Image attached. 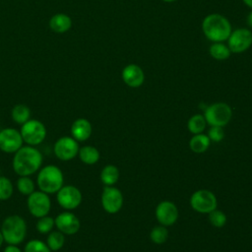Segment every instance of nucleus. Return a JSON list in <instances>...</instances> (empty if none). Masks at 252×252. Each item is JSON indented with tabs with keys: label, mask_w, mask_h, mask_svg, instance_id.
Segmentation results:
<instances>
[{
	"label": "nucleus",
	"mask_w": 252,
	"mask_h": 252,
	"mask_svg": "<svg viewBox=\"0 0 252 252\" xmlns=\"http://www.w3.org/2000/svg\"><path fill=\"white\" fill-rule=\"evenodd\" d=\"M72 26V21L69 16L65 14H56L52 16L49 21L50 29L55 32H65Z\"/></svg>",
	"instance_id": "18"
},
{
	"label": "nucleus",
	"mask_w": 252,
	"mask_h": 252,
	"mask_svg": "<svg viewBox=\"0 0 252 252\" xmlns=\"http://www.w3.org/2000/svg\"><path fill=\"white\" fill-rule=\"evenodd\" d=\"M122 79L127 86L131 88H138L144 83L145 74L141 67L136 64H130L123 69Z\"/></svg>",
	"instance_id": "16"
},
{
	"label": "nucleus",
	"mask_w": 252,
	"mask_h": 252,
	"mask_svg": "<svg viewBox=\"0 0 252 252\" xmlns=\"http://www.w3.org/2000/svg\"><path fill=\"white\" fill-rule=\"evenodd\" d=\"M17 188L21 194L29 196L34 191V183L29 176H21L17 181Z\"/></svg>",
	"instance_id": "26"
},
{
	"label": "nucleus",
	"mask_w": 252,
	"mask_h": 252,
	"mask_svg": "<svg viewBox=\"0 0 252 252\" xmlns=\"http://www.w3.org/2000/svg\"><path fill=\"white\" fill-rule=\"evenodd\" d=\"M3 252H22V250L17 246V245H12V244H9Z\"/></svg>",
	"instance_id": "33"
},
{
	"label": "nucleus",
	"mask_w": 252,
	"mask_h": 252,
	"mask_svg": "<svg viewBox=\"0 0 252 252\" xmlns=\"http://www.w3.org/2000/svg\"><path fill=\"white\" fill-rule=\"evenodd\" d=\"M51 250L47 246L46 243L38 240V239H32L30 240L26 246L24 252H50Z\"/></svg>",
	"instance_id": "29"
},
{
	"label": "nucleus",
	"mask_w": 252,
	"mask_h": 252,
	"mask_svg": "<svg viewBox=\"0 0 252 252\" xmlns=\"http://www.w3.org/2000/svg\"><path fill=\"white\" fill-rule=\"evenodd\" d=\"M206 127V119L201 114L192 116L188 121V129L193 134H201Z\"/></svg>",
	"instance_id": "25"
},
{
	"label": "nucleus",
	"mask_w": 252,
	"mask_h": 252,
	"mask_svg": "<svg viewBox=\"0 0 252 252\" xmlns=\"http://www.w3.org/2000/svg\"><path fill=\"white\" fill-rule=\"evenodd\" d=\"M164 2H174L175 0H163Z\"/></svg>",
	"instance_id": "37"
},
{
	"label": "nucleus",
	"mask_w": 252,
	"mask_h": 252,
	"mask_svg": "<svg viewBox=\"0 0 252 252\" xmlns=\"http://www.w3.org/2000/svg\"><path fill=\"white\" fill-rule=\"evenodd\" d=\"M55 225V220L53 218L44 216L41 218H38V220L36 222V230L41 234H47L50 231H52V228Z\"/></svg>",
	"instance_id": "27"
},
{
	"label": "nucleus",
	"mask_w": 252,
	"mask_h": 252,
	"mask_svg": "<svg viewBox=\"0 0 252 252\" xmlns=\"http://www.w3.org/2000/svg\"><path fill=\"white\" fill-rule=\"evenodd\" d=\"M21 132L15 128H4L0 131V150L4 153H16L23 147Z\"/></svg>",
	"instance_id": "10"
},
{
	"label": "nucleus",
	"mask_w": 252,
	"mask_h": 252,
	"mask_svg": "<svg viewBox=\"0 0 252 252\" xmlns=\"http://www.w3.org/2000/svg\"><path fill=\"white\" fill-rule=\"evenodd\" d=\"M224 132L220 126H212L209 130V139L214 142H220L223 139Z\"/></svg>",
	"instance_id": "32"
},
{
	"label": "nucleus",
	"mask_w": 252,
	"mask_h": 252,
	"mask_svg": "<svg viewBox=\"0 0 252 252\" xmlns=\"http://www.w3.org/2000/svg\"><path fill=\"white\" fill-rule=\"evenodd\" d=\"M168 237V232L163 226H157L151 232V239L158 244H161L166 241Z\"/></svg>",
	"instance_id": "30"
},
{
	"label": "nucleus",
	"mask_w": 252,
	"mask_h": 252,
	"mask_svg": "<svg viewBox=\"0 0 252 252\" xmlns=\"http://www.w3.org/2000/svg\"><path fill=\"white\" fill-rule=\"evenodd\" d=\"M101 204L103 209L109 214L117 213L123 204V197L121 192L111 186L103 188L101 195Z\"/></svg>",
	"instance_id": "13"
},
{
	"label": "nucleus",
	"mask_w": 252,
	"mask_h": 252,
	"mask_svg": "<svg viewBox=\"0 0 252 252\" xmlns=\"http://www.w3.org/2000/svg\"><path fill=\"white\" fill-rule=\"evenodd\" d=\"M232 112L231 108L224 102H217L208 106L205 111V119L212 126H224L230 118Z\"/></svg>",
	"instance_id": "6"
},
{
	"label": "nucleus",
	"mask_w": 252,
	"mask_h": 252,
	"mask_svg": "<svg viewBox=\"0 0 252 252\" xmlns=\"http://www.w3.org/2000/svg\"><path fill=\"white\" fill-rule=\"evenodd\" d=\"M247 23L248 25L252 28V11L250 12V14L248 15V18H247Z\"/></svg>",
	"instance_id": "34"
},
{
	"label": "nucleus",
	"mask_w": 252,
	"mask_h": 252,
	"mask_svg": "<svg viewBox=\"0 0 252 252\" xmlns=\"http://www.w3.org/2000/svg\"><path fill=\"white\" fill-rule=\"evenodd\" d=\"M190 149L197 154L204 153L210 146V139L208 136L203 134H196L189 143Z\"/></svg>",
	"instance_id": "20"
},
{
	"label": "nucleus",
	"mask_w": 252,
	"mask_h": 252,
	"mask_svg": "<svg viewBox=\"0 0 252 252\" xmlns=\"http://www.w3.org/2000/svg\"><path fill=\"white\" fill-rule=\"evenodd\" d=\"M65 242L64 234L59 230H52L48 233L46 244L51 251L60 250Z\"/></svg>",
	"instance_id": "22"
},
{
	"label": "nucleus",
	"mask_w": 252,
	"mask_h": 252,
	"mask_svg": "<svg viewBox=\"0 0 252 252\" xmlns=\"http://www.w3.org/2000/svg\"><path fill=\"white\" fill-rule=\"evenodd\" d=\"M42 163L40 152L33 146H23L13 158V169L20 176H30L37 171Z\"/></svg>",
	"instance_id": "1"
},
{
	"label": "nucleus",
	"mask_w": 252,
	"mask_h": 252,
	"mask_svg": "<svg viewBox=\"0 0 252 252\" xmlns=\"http://www.w3.org/2000/svg\"><path fill=\"white\" fill-rule=\"evenodd\" d=\"M31 117V110L25 104H17L12 109V118L18 124L23 125Z\"/></svg>",
	"instance_id": "21"
},
{
	"label": "nucleus",
	"mask_w": 252,
	"mask_h": 252,
	"mask_svg": "<svg viewBox=\"0 0 252 252\" xmlns=\"http://www.w3.org/2000/svg\"><path fill=\"white\" fill-rule=\"evenodd\" d=\"M209 220L211 221V223L214 225V226H217V227H221L224 225V223L226 222V217L225 215L220 212V211H218V210H214L210 213V216H209Z\"/></svg>",
	"instance_id": "31"
},
{
	"label": "nucleus",
	"mask_w": 252,
	"mask_h": 252,
	"mask_svg": "<svg viewBox=\"0 0 252 252\" xmlns=\"http://www.w3.org/2000/svg\"><path fill=\"white\" fill-rule=\"evenodd\" d=\"M202 30L208 39L214 42H222L228 38L231 32V26L223 16L211 14L203 20Z\"/></svg>",
	"instance_id": "2"
},
{
	"label": "nucleus",
	"mask_w": 252,
	"mask_h": 252,
	"mask_svg": "<svg viewBox=\"0 0 252 252\" xmlns=\"http://www.w3.org/2000/svg\"><path fill=\"white\" fill-rule=\"evenodd\" d=\"M3 242H4V239H3V236H2V233H1V230H0V247H1Z\"/></svg>",
	"instance_id": "36"
},
{
	"label": "nucleus",
	"mask_w": 252,
	"mask_h": 252,
	"mask_svg": "<svg viewBox=\"0 0 252 252\" xmlns=\"http://www.w3.org/2000/svg\"><path fill=\"white\" fill-rule=\"evenodd\" d=\"M191 207L199 213H211L216 210L218 202L216 196L208 190L196 191L190 199Z\"/></svg>",
	"instance_id": "8"
},
{
	"label": "nucleus",
	"mask_w": 252,
	"mask_h": 252,
	"mask_svg": "<svg viewBox=\"0 0 252 252\" xmlns=\"http://www.w3.org/2000/svg\"><path fill=\"white\" fill-rule=\"evenodd\" d=\"M57 202L65 210H74L82 202V193L73 185L62 186L57 192Z\"/></svg>",
	"instance_id": "12"
},
{
	"label": "nucleus",
	"mask_w": 252,
	"mask_h": 252,
	"mask_svg": "<svg viewBox=\"0 0 252 252\" xmlns=\"http://www.w3.org/2000/svg\"><path fill=\"white\" fill-rule=\"evenodd\" d=\"M14 191L13 184L10 179L5 176H0V201L8 200Z\"/></svg>",
	"instance_id": "28"
},
{
	"label": "nucleus",
	"mask_w": 252,
	"mask_h": 252,
	"mask_svg": "<svg viewBox=\"0 0 252 252\" xmlns=\"http://www.w3.org/2000/svg\"><path fill=\"white\" fill-rule=\"evenodd\" d=\"M227 43L230 52H244L252 44V32L247 29H237L230 32L227 38Z\"/></svg>",
	"instance_id": "9"
},
{
	"label": "nucleus",
	"mask_w": 252,
	"mask_h": 252,
	"mask_svg": "<svg viewBox=\"0 0 252 252\" xmlns=\"http://www.w3.org/2000/svg\"><path fill=\"white\" fill-rule=\"evenodd\" d=\"M79 157L86 164H94L99 159V152L92 146H85L79 150Z\"/></svg>",
	"instance_id": "19"
},
{
	"label": "nucleus",
	"mask_w": 252,
	"mask_h": 252,
	"mask_svg": "<svg viewBox=\"0 0 252 252\" xmlns=\"http://www.w3.org/2000/svg\"><path fill=\"white\" fill-rule=\"evenodd\" d=\"M54 154L61 160H70L79 153L78 141L73 137L64 136L59 138L54 144Z\"/></svg>",
	"instance_id": "11"
},
{
	"label": "nucleus",
	"mask_w": 252,
	"mask_h": 252,
	"mask_svg": "<svg viewBox=\"0 0 252 252\" xmlns=\"http://www.w3.org/2000/svg\"><path fill=\"white\" fill-rule=\"evenodd\" d=\"M243 2H244L248 7H250V8L252 9V0H243Z\"/></svg>",
	"instance_id": "35"
},
{
	"label": "nucleus",
	"mask_w": 252,
	"mask_h": 252,
	"mask_svg": "<svg viewBox=\"0 0 252 252\" xmlns=\"http://www.w3.org/2000/svg\"><path fill=\"white\" fill-rule=\"evenodd\" d=\"M210 54L213 58L217 60H225L230 56V50L228 46L221 42H215L210 47Z\"/></svg>",
	"instance_id": "23"
},
{
	"label": "nucleus",
	"mask_w": 252,
	"mask_h": 252,
	"mask_svg": "<svg viewBox=\"0 0 252 252\" xmlns=\"http://www.w3.org/2000/svg\"><path fill=\"white\" fill-rule=\"evenodd\" d=\"M72 137L80 142L86 141L92 134V125L89 120L85 118H79L75 120L71 126Z\"/></svg>",
	"instance_id": "17"
},
{
	"label": "nucleus",
	"mask_w": 252,
	"mask_h": 252,
	"mask_svg": "<svg viewBox=\"0 0 252 252\" xmlns=\"http://www.w3.org/2000/svg\"><path fill=\"white\" fill-rule=\"evenodd\" d=\"M36 182L40 191L46 194L57 193L64 183L63 173L58 166L49 164L39 170Z\"/></svg>",
	"instance_id": "4"
},
{
	"label": "nucleus",
	"mask_w": 252,
	"mask_h": 252,
	"mask_svg": "<svg viewBox=\"0 0 252 252\" xmlns=\"http://www.w3.org/2000/svg\"><path fill=\"white\" fill-rule=\"evenodd\" d=\"M27 205L30 213L37 219L47 216L51 208V202L48 194L42 191H33L29 195Z\"/></svg>",
	"instance_id": "7"
},
{
	"label": "nucleus",
	"mask_w": 252,
	"mask_h": 252,
	"mask_svg": "<svg viewBox=\"0 0 252 252\" xmlns=\"http://www.w3.org/2000/svg\"><path fill=\"white\" fill-rule=\"evenodd\" d=\"M1 233L4 241L8 244L18 245L22 243L27 234L25 220L18 215L7 217L2 222Z\"/></svg>",
	"instance_id": "3"
},
{
	"label": "nucleus",
	"mask_w": 252,
	"mask_h": 252,
	"mask_svg": "<svg viewBox=\"0 0 252 252\" xmlns=\"http://www.w3.org/2000/svg\"><path fill=\"white\" fill-rule=\"evenodd\" d=\"M54 220L56 227L63 234H75L79 231L81 226L79 219L71 212H63L59 214Z\"/></svg>",
	"instance_id": "14"
},
{
	"label": "nucleus",
	"mask_w": 252,
	"mask_h": 252,
	"mask_svg": "<svg viewBox=\"0 0 252 252\" xmlns=\"http://www.w3.org/2000/svg\"><path fill=\"white\" fill-rule=\"evenodd\" d=\"M156 216L161 224L171 225L178 218V210L173 203L163 201L158 205L156 209Z\"/></svg>",
	"instance_id": "15"
},
{
	"label": "nucleus",
	"mask_w": 252,
	"mask_h": 252,
	"mask_svg": "<svg viewBox=\"0 0 252 252\" xmlns=\"http://www.w3.org/2000/svg\"><path fill=\"white\" fill-rule=\"evenodd\" d=\"M119 177V171L114 165H106L100 173V179L105 185L114 184Z\"/></svg>",
	"instance_id": "24"
},
{
	"label": "nucleus",
	"mask_w": 252,
	"mask_h": 252,
	"mask_svg": "<svg viewBox=\"0 0 252 252\" xmlns=\"http://www.w3.org/2000/svg\"><path fill=\"white\" fill-rule=\"evenodd\" d=\"M23 141L29 146L41 144L46 137V128L42 122L36 119H30L21 127Z\"/></svg>",
	"instance_id": "5"
}]
</instances>
